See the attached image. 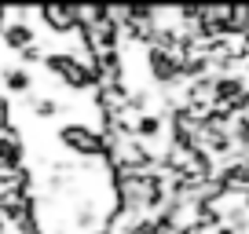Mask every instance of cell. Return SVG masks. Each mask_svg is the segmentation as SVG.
<instances>
[{"label":"cell","instance_id":"cell-1","mask_svg":"<svg viewBox=\"0 0 249 234\" xmlns=\"http://www.w3.org/2000/svg\"><path fill=\"white\" fill-rule=\"evenodd\" d=\"M55 139H59V147L70 150V157H77V161H103L107 157V139L99 135V128H85L77 121H70V125H62L55 132Z\"/></svg>","mask_w":249,"mask_h":234},{"label":"cell","instance_id":"cell-2","mask_svg":"<svg viewBox=\"0 0 249 234\" xmlns=\"http://www.w3.org/2000/svg\"><path fill=\"white\" fill-rule=\"evenodd\" d=\"M40 22L48 26V33H55V37H73V33L81 30L77 22V8H59V4H44V8H37Z\"/></svg>","mask_w":249,"mask_h":234},{"label":"cell","instance_id":"cell-3","mask_svg":"<svg viewBox=\"0 0 249 234\" xmlns=\"http://www.w3.org/2000/svg\"><path fill=\"white\" fill-rule=\"evenodd\" d=\"M0 40H4V48H11V51H26L30 44H37V30L30 26V18H18L15 11L8 8V26L0 30Z\"/></svg>","mask_w":249,"mask_h":234},{"label":"cell","instance_id":"cell-4","mask_svg":"<svg viewBox=\"0 0 249 234\" xmlns=\"http://www.w3.org/2000/svg\"><path fill=\"white\" fill-rule=\"evenodd\" d=\"M0 84H4V95H30L33 88V73L26 70V66H18V63H8V66H0Z\"/></svg>","mask_w":249,"mask_h":234}]
</instances>
